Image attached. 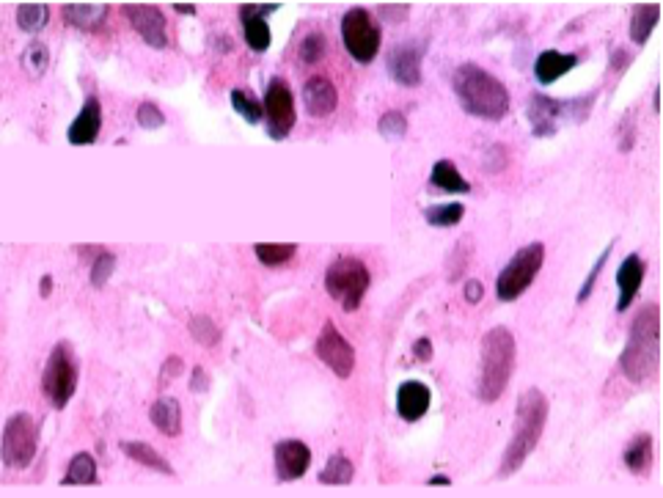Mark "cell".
<instances>
[{"instance_id": "1", "label": "cell", "mask_w": 663, "mask_h": 498, "mask_svg": "<svg viewBox=\"0 0 663 498\" xmlns=\"http://www.w3.org/2000/svg\"><path fill=\"white\" fill-rule=\"evenodd\" d=\"M622 375L630 383H650L661 366V309L658 303H647L633 317L628 333V347L619 355Z\"/></svg>"}, {"instance_id": "2", "label": "cell", "mask_w": 663, "mask_h": 498, "mask_svg": "<svg viewBox=\"0 0 663 498\" xmlns=\"http://www.w3.org/2000/svg\"><path fill=\"white\" fill-rule=\"evenodd\" d=\"M452 86L460 108L485 122H501L509 113L507 86L479 64H460L454 69Z\"/></svg>"}, {"instance_id": "3", "label": "cell", "mask_w": 663, "mask_h": 498, "mask_svg": "<svg viewBox=\"0 0 663 498\" xmlns=\"http://www.w3.org/2000/svg\"><path fill=\"white\" fill-rule=\"evenodd\" d=\"M548 421V399L540 388H526L518 397V408H515V432L509 441L504 460L498 465V476H512L520 471V465L526 463L545 430Z\"/></svg>"}, {"instance_id": "4", "label": "cell", "mask_w": 663, "mask_h": 498, "mask_svg": "<svg viewBox=\"0 0 663 498\" xmlns=\"http://www.w3.org/2000/svg\"><path fill=\"white\" fill-rule=\"evenodd\" d=\"M515 372V336L498 325L482 336V369H479V399L498 402Z\"/></svg>"}, {"instance_id": "5", "label": "cell", "mask_w": 663, "mask_h": 498, "mask_svg": "<svg viewBox=\"0 0 663 498\" xmlns=\"http://www.w3.org/2000/svg\"><path fill=\"white\" fill-rule=\"evenodd\" d=\"M369 284H372V273L358 256H339L325 270V292L333 300H339L344 311H355L364 303Z\"/></svg>"}, {"instance_id": "6", "label": "cell", "mask_w": 663, "mask_h": 498, "mask_svg": "<svg viewBox=\"0 0 663 498\" xmlns=\"http://www.w3.org/2000/svg\"><path fill=\"white\" fill-rule=\"evenodd\" d=\"M78 355L69 342H58L53 353L47 355L45 372H42V394L56 410L67 408L69 399L78 391Z\"/></svg>"}, {"instance_id": "7", "label": "cell", "mask_w": 663, "mask_h": 498, "mask_svg": "<svg viewBox=\"0 0 663 498\" xmlns=\"http://www.w3.org/2000/svg\"><path fill=\"white\" fill-rule=\"evenodd\" d=\"M36 449H39V430L31 413H14L3 424L0 435V460L14 471H23L34 463Z\"/></svg>"}, {"instance_id": "8", "label": "cell", "mask_w": 663, "mask_h": 498, "mask_svg": "<svg viewBox=\"0 0 663 498\" xmlns=\"http://www.w3.org/2000/svg\"><path fill=\"white\" fill-rule=\"evenodd\" d=\"M542 262H545V245L529 243L520 248L518 254L509 259L504 270L496 278V295L498 300H518L526 289L534 284V278L540 273Z\"/></svg>"}, {"instance_id": "9", "label": "cell", "mask_w": 663, "mask_h": 498, "mask_svg": "<svg viewBox=\"0 0 663 498\" xmlns=\"http://www.w3.org/2000/svg\"><path fill=\"white\" fill-rule=\"evenodd\" d=\"M342 42L344 50L350 53L353 61L358 64H369L375 61L377 53H380V45H383V34L380 28L372 20V14L366 9H350V12L342 17Z\"/></svg>"}, {"instance_id": "10", "label": "cell", "mask_w": 663, "mask_h": 498, "mask_svg": "<svg viewBox=\"0 0 663 498\" xmlns=\"http://www.w3.org/2000/svg\"><path fill=\"white\" fill-rule=\"evenodd\" d=\"M262 113L267 119V135L273 141H284L295 124H298V113H295V94L289 89L287 80L273 78L267 83L265 97H262Z\"/></svg>"}, {"instance_id": "11", "label": "cell", "mask_w": 663, "mask_h": 498, "mask_svg": "<svg viewBox=\"0 0 663 498\" xmlns=\"http://www.w3.org/2000/svg\"><path fill=\"white\" fill-rule=\"evenodd\" d=\"M314 353H317L322 364L331 369L333 375L342 377V380H347V377L355 372L353 344L344 339V333L339 331L333 322H325V325H322L317 344H314Z\"/></svg>"}, {"instance_id": "12", "label": "cell", "mask_w": 663, "mask_h": 498, "mask_svg": "<svg viewBox=\"0 0 663 498\" xmlns=\"http://www.w3.org/2000/svg\"><path fill=\"white\" fill-rule=\"evenodd\" d=\"M122 12L146 45L157 47V50H163V47L168 45L166 14L160 12L157 6H149V3H124Z\"/></svg>"}, {"instance_id": "13", "label": "cell", "mask_w": 663, "mask_h": 498, "mask_svg": "<svg viewBox=\"0 0 663 498\" xmlns=\"http://www.w3.org/2000/svg\"><path fill=\"white\" fill-rule=\"evenodd\" d=\"M575 105H578V100L564 102V100H553V97H545V94H531L529 100L531 133L537 135V138H548V135L556 133V122H559L562 116H573L575 122H578Z\"/></svg>"}, {"instance_id": "14", "label": "cell", "mask_w": 663, "mask_h": 498, "mask_svg": "<svg viewBox=\"0 0 663 498\" xmlns=\"http://www.w3.org/2000/svg\"><path fill=\"white\" fill-rule=\"evenodd\" d=\"M388 75L397 80L405 89H416L421 83V47L419 42H402L391 47L386 58Z\"/></svg>"}, {"instance_id": "15", "label": "cell", "mask_w": 663, "mask_h": 498, "mask_svg": "<svg viewBox=\"0 0 663 498\" xmlns=\"http://www.w3.org/2000/svg\"><path fill=\"white\" fill-rule=\"evenodd\" d=\"M273 460H276V474L281 482H295L309 471L311 465V449L303 441L287 438L278 441L273 449Z\"/></svg>"}, {"instance_id": "16", "label": "cell", "mask_w": 663, "mask_h": 498, "mask_svg": "<svg viewBox=\"0 0 663 498\" xmlns=\"http://www.w3.org/2000/svg\"><path fill=\"white\" fill-rule=\"evenodd\" d=\"M278 3H270V6H256V3H245L240 6V25H243V36L245 45L251 47L254 53H265L273 36H270V25H267L265 14L276 12Z\"/></svg>"}, {"instance_id": "17", "label": "cell", "mask_w": 663, "mask_h": 498, "mask_svg": "<svg viewBox=\"0 0 663 498\" xmlns=\"http://www.w3.org/2000/svg\"><path fill=\"white\" fill-rule=\"evenodd\" d=\"M303 105L314 119H325L339 108V91L333 86L331 78L314 75L303 83Z\"/></svg>"}, {"instance_id": "18", "label": "cell", "mask_w": 663, "mask_h": 498, "mask_svg": "<svg viewBox=\"0 0 663 498\" xmlns=\"http://www.w3.org/2000/svg\"><path fill=\"white\" fill-rule=\"evenodd\" d=\"M100 133H102V105L100 100L91 94V97H86V102H83V108H80V113L75 116V122L69 124L67 138L72 146H91L97 138H100Z\"/></svg>"}, {"instance_id": "19", "label": "cell", "mask_w": 663, "mask_h": 498, "mask_svg": "<svg viewBox=\"0 0 663 498\" xmlns=\"http://www.w3.org/2000/svg\"><path fill=\"white\" fill-rule=\"evenodd\" d=\"M644 273H647V262L641 259L639 254L625 256V262L619 265L617 270V289H619V300H617V311L630 309L633 298L639 295L641 284H644Z\"/></svg>"}, {"instance_id": "20", "label": "cell", "mask_w": 663, "mask_h": 498, "mask_svg": "<svg viewBox=\"0 0 663 498\" xmlns=\"http://www.w3.org/2000/svg\"><path fill=\"white\" fill-rule=\"evenodd\" d=\"M432 402V391L421 380H408L397 388V413L405 421H421L427 416Z\"/></svg>"}, {"instance_id": "21", "label": "cell", "mask_w": 663, "mask_h": 498, "mask_svg": "<svg viewBox=\"0 0 663 498\" xmlns=\"http://www.w3.org/2000/svg\"><path fill=\"white\" fill-rule=\"evenodd\" d=\"M578 61L581 58L575 56V53H559V50H542L537 61H534V78L542 86H551L559 78H564L570 69L578 67Z\"/></svg>"}, {"instance_id": "22", "label": "cell", "mask_w": 663, "mask_h": 498, "mask_svg": "<svg viewBox=\"0 0 663 498\" xmlns=\"http://www.w3.org/2000/svg\"><path fill=\"white\" fill-rule=\"evenodd\" d=\"M108 6L105 3H67L64 6V23L78 28V31H97L108 20Z\"/></svg>"}, {"instance_id": "23", "label": "cell", "mask_w": 663, "mask_h": 498, "mask_svg": "<svg viewBox=\"0 0 663 498\" xmlns=\"http://www.w3.org/2000/svg\"><path fill=\"white\" fill-rule=\"evenodd\" d=\"M149 419L166 438H177L182 432V408L174 397L155 399L152 408H149Z\"/></svg>"}, {"instance_id": "24", "label": "cell", "mask_w": 663, "mask_h": 498, "mask_svg": "<svg viewBox=\"0 0 663 498\" xmlns=\"http://www.w3.org/2000/svg\"><path fill=\"white\" fill-rule=\"evenodd\" d=\"M622 460L628 465L630 474L636 476H647L652 468V460H655V449H652V435L647 432H641L636 435L633 441L625 446V454H622Z\"/></svg>"}, {"instance_id": "25", "label": "cell", "mask_w": 663, "mask_h": 498, "mask_svg": "<svg viewBox=\"0 0 663 498\" xmlns=\"http://www.w3.org/2000/svg\"><path fill=\"white\" fill-rule=\"evenodd\" d=\"M122 452L127 454L133 463L144 465V468H149V471H157V474H163V476H174V468H171V463H168L163 454L157 452L155 446H149V443L124 441Z\"/></svg>"}, {"instance_id": "26", "label": "cell", "mask_w": 663, "mask_h": 498, "mask_svg": "<svg viewBox=\"0 0 663 498\" xmlns=\"http://www.w3.org/2000/svg\"><path fill=\"white\" fill-rule=\"evenodd\" d=\"M658 20H661V6L658 3H641V6H636L633 17H630V39H633V45H647Z\"/></svg>"}, {"instance_id": "27", "label": "cell", "mask_w": 663, "mask_h": 498, "mask_svg": "<svg viewBox=\"0 0 663 498\" xmlns=\"http://www.w3.org/2000/svg\"><path fill=\"white\" fill-rule=\"evenodd\" d=\"M430 185L435 190H443V193H468L471 190L468 179L460 174V168L454 166L452 160H438L432 166Z\"/></svg>"}, {"instance_id": "28", "label": "cell", "mask_w": 663, "mask_h": 498, "mask_svg": "<svg viewBox=\"0 0 663 498\" xmlns=\"http://www.w3.org/2000/svg\"><path fill=\"white\" fill-rule=\"evenodd\" d=\"M97 482V460L89 452H78L69 460L64 485H94Z\"/></svg>"}, {"instance_id": "29", "label": "cell", "mask_w": 663, "mask_h": 498, "mask_svg": "<svg viewBox=\"0 0 663 498\" xmlns=\"http://www.w3.org/2000/svg\"><path fill=\"white\" fill-rule=\"evenodd\" d=\"M254 254L265 267H284L295 259V254H298V245L295 243H256Z\"/></svg>"}, {"instance_id": "30", "label": "cell", "mask_w": 663, "mask_h": 498, "mask_svg": "<svg viewBox=\"0 0 663 498\" xmlns=\"http://www.w3.org/2000/svg\"><path fill=\"white\" fill-rule=\"evenodd\" d=\"M50 20V9L42 3H20L17 6V25L25 34H39Z\"/></svg>"}, {"instance_id": "31", "label": "cell", "mask_w": 663, "mask_h": 498, "mask_svg": "<svg viewBox=\"0 0 663 498\" xmlns=\"http://www.w3.org/2000/svg\"><path fill=\"white\" fill-rule=\"evenodd\" d=\"M355 476V468L350 463V457L344 454H333L331 460L325 463V468L320 471V482L322 485H350Z\"/></svg>"}, {"instance_id": "32", "label": "cell", "mask_w": 663, "mask_h": 498, "mask_svg": "<svg viewBox=\"0 0 663 498\" xmlns=\"http://www.w3.org/2000/svg\"><path fill=\"white\" fill-rule=\"evenodd\" d=\"M463 215L465 207L457 204V201H452V204H432V207L424 210V221L435 226V229H449V226H457V223L463 221Z\"/></svg>"}, {"instance_id": "33", "label": "cell", "mask_w": 663, "mask_h": 498, "mask_svg": "<svg viewBox=\"0 0 663 498\" xmlns=\"http://www.w3.org/2000/svg\"><path fill=\"white\" fill-rule=\"evenodd\" d=\"M232 108L243 116L248 124H259L265 119L262 113V100H256V94L251 89H234L232 91Z\"/></svg>"}, {"instance_id": "34", "label": "cell", "mask_w": 663, "mask_h": 498, "mask_svg": "<svg viewBox=\"0 0 663 498\" xmlns=\"http://www.w3.org/2000/svg\"><path fill=\"white\" fill-rule=\"evenodd\" d=\"M47 64H50V50L42 42H31L25 47L23 53V69L31 75L34 80H39L47 72Z\"/></svg>"}, {"instance_id": "35", "label": "cell", "mask_w": 663, "mask_h": 498, "mask_svg": "<svg viewBox=\"0 0 663 498\" xmlns=\"http://www.w3.org/2000/svg\"><path fill=\"white\" fill-rule=\"evenodd\" d=\"M190 336L199 344H204V347H215V344L221 342V328L210 317L196 314V317H190Z\"/></svg>"}, {"instance_id": "36", "label": "cell", "mask_w": 663, "mask_h": 498, "mask_svg": "<svg viewBox=\"0 0 663 498\" xmlns=\"http://www.w3.org/2000/svg\"><path fill=\"white\" fill-rule=\"evenodd\" d=\"M325 50H328V42H325V36L320 31H314V34L303 36V42L298 47V58L300 64H320L322 58H325Z\"/></svg>"}, {"instance_id": "37", "label": "cell", "mask_w": 663, "mask_h": 498, "mask_svg": "<svg viewBox=\"0 0 663 498\" xmlns=\"http://www.w3.org/2000/svg\"><path fill=\"white\" fill-rule=\"evenodd\" d=\"M377 133L383 135L386 141H402L405 133H408V119L405 113L399 111H386L377 122Z\"/></svg>"}, {"instance_id": "38", "label": "cell", "mask_w": 663, "mask_h": 498, "mask_svg": "<svg viewBox=\"0 0 663 498\" xmlns=\"http://www.w3.org/2000/svg\"><path fill=\"white\" fill-rule=\"evenodd\" d=\"M113 267H116V256L111 251H100V256H94V262H91V284L105 287L108 278L113 276Z\"/></svg>"}, {"instance_id": "39", "label": "cell", "mask_w": 663, "mask_h": 498, "mask_svg": "<svg viewBox=\"0 0 663 498\" xmlns=\"http://www.w3.org/2000/svg\"><path fill=\"white\" fill-rule=\"evenodd\" d=\"M611 248H614V245H608L606 251H603V254L597 256V262L595 265H592V270H589V276H586V281L584 284H581V289H578V303H584L586 298H589V295H592V289H595V284H597V276H600V273H603V267H606V262H608V256H611Z\"/></svg>"}, {"instance_id": "40", "label": "cell", "mask_w": 663, "mask_h": 498, "mask_svg": "<svg viewBox=\"0 0 663 498\" xmlns=\"http://www.w3.org/2000/svg\"><path fill=\"white\" fill-rule=\"evenodd\" d=\"M135 116H138V124H141L144 130H157V127L166 124V116H163V111L157 108L155 102H141Z\"/></svg>"}, {"instance_id": "41", "label": "cell", "mask_w": 663, "mask_h": 498, "mask_svg": "<svg viewBox=\"0 0 663 498\" xmlns=\"http://www.w3.org/2000/svg\"><path fill=\"white\" fill-rule=\"evenodd\" d=\"M482 295H485V287H482V281H476V278L465 281V300H468V303H479V300H482Z\"/></svg>"}, {"instance_id": "42", "label": "cell", "mask_w": 663, "mask_h": 498, "mask_svg": "<svg viewBox=\"0 0 663 498\" xmlns=\"http://www.w3.org/2000/svg\"><path fill=\"white\" fill-rule=\"evenodd\" d=\"M628 61H630V56L625 47H614V50H611V69H614V72H617V69L628 67Z\"/></svg>"}, {"instance_id": "43", "label": "cell", "mask_w": 663, "mask_h": 498, "mask_svg": "<svg viewBox=\"0 0 663 498\" xmlns=\"http://www.w3.org/2000/svg\"><path fill=\"white\" fill-rule=\"evenodd\" d=\"M413 355H416V358H421V361H430V358H432L430 339H419V342L413 344Z\"/></svg>"}, {"instance_id": "44", "label": "cell", "mask_w": 663, "mask_h": 498, "mask_svg": "<svg viewBox=\"0 0 663 498\" xmlns=\"http://www.w3.org/2000/svg\"><path fill=\"white\" fill-rule=\"evenodd\" d=\"M190 388L199 394V391H207V375H204V369L201 366H196V372H193V383H190Z\"/></svg>"}, {"instance_id": "45", "label": "cell", "mask_w": 663, "mask_h": 498, "mask_svg": "<svg viewBox=\"0 0 663 498\" xmlns=\"http://www.w3.org/2000/svg\"><path fill=\"white\" fill-rule=\"evenodd\" d=\"M50 292H53V278L45 276V278H42V284H39V295H42V298H47Z\"/></svg>"}, {"instance_id": "46", "label": "cell", "mask_w": 663, "mask_h": 498, "mask_svg": "<svg viewBox=\"0 0 663 498\" xmlns=\"http://www.w3.org/2000/svg\"><path fill=\"white\" fill-rule=\"evenodd\" d=\"M177 366H182V358H168L166 372H163V377H171V375H174V372H177Z\"/></svg>"}, {"instance_id": "47", "label": "cell", "mask_w": 663, "mask_h": 498, "mask_svg": "<svg viewBox=\"0 0 663 498\" xmlns=\"http://www.w3.org/2000/svg\"><path fill=\"white\" fill-rule=\"evenodd\" d=\"M174 12L196 14V6H193V3H174Z\"/></svg>"}, {"instance_id": "48", "label": "cell", "mask_w": 663, "mask_h": 498, "mask_svg": "<svg viewBox=\"0 0 663 498\" xmlns=\"http://www.w3.org/2000/svg\"><path fill=\"white\" fill-rule=\"evenodd\" d=\"M449 482H452V479H449V476H432V479H427V485H449Z\"/></svg>"}]
</instances>
